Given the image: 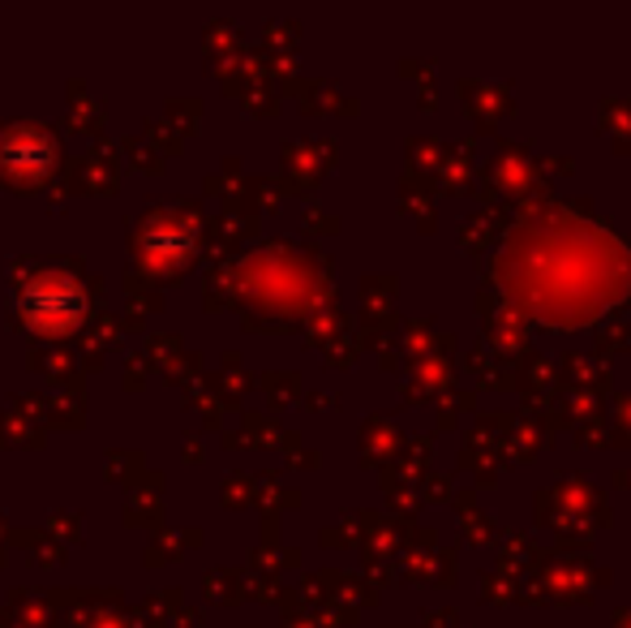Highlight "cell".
Returning a JSON list of instances; mask_svg holds the SVG:
<instances>
[{"label":"cell","instance_id":"1","mask_svg":"<svg viewBox=\"0 0 631 628\" xmlns=\"http://www.w3.org/2000/svg\"><path fill=\"white\" fill-rule=\"evenodd\" d=\"M26 311H31L35 323H44V327H60V323L78 318V311H82V293H78L74 284L52 280V284H40V289L26 298Z\"/></svg>","mask_w":631,"mask_h":628}]
</instances>
